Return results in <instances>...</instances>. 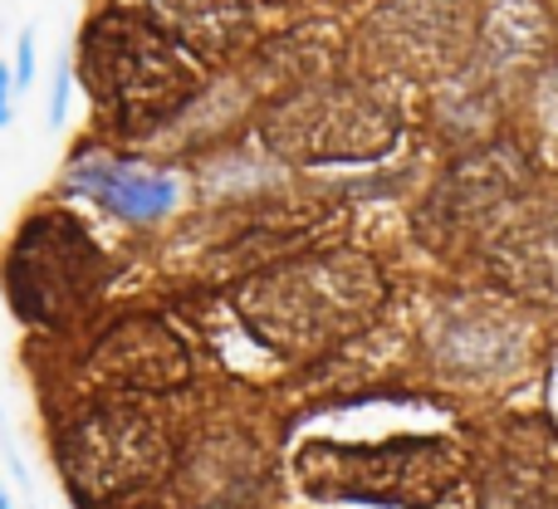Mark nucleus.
Listing matches in <instances>:
<instances>
[{
	"instance_id": "1",
	"label": "nucleus",
	"mask_w": 558,
	"mask_h": 509,
	"mask_svg": "<svg viewBox=\"0 0 558 509\" xmlns=\"http://www.w3.org/2000/svg\"><path fill=\"white\" fill-rule=\"evenodd\" d=\"M387 304V275L363 251H308L255 269L235 289V314L275 357H324L357 338Z\"/></svg>"
},
{
	"instance_id": "2",
	"label": "nucleus",
	"mask_w": 558,
	"mask_h": 509,
	"mask_svg": "<svg viewBox=\"0 0 558 509\" xmlns=\"http://www.w3.org/2000/svg\"><path fill=\"white\" fill-rule=\"evenodd\" d=\"M78 84L118 128H162L192 104L202 69L186 45L128 5H104L78 35Z\"/></svg>"
},
{
	"instance_id": "3",
	"label": "nucleus",
	"mask_w": 558,
	"mask_h": 509,
	"mask_svg": "<svg viewBox=\"0 0 558 509\" xmlns=\"http://www.w3.org/2000/svg\"><path fill=\"white\" fill-rule=\"evenodd\" d=\"M64 490L84 505H128L153 495L177 471L182 441L143 397H98L64 422L54 441Z\"/></svg>"
},
{
	"instance_id": "4",
	"label": "nucleus",
	"mask_w": 558,
	"mask_h": 509,
	"mask_svg": "<svg viewBox=\"0 0 558 509\" xmlns=\"http://www.w3.org/2000/svg\"><path fill=\"white\" fill-rule=\"evenodd\" d=\"M397 143L402 113L367 84H299L260 113V147L294 167H367Z\"/></svg>"
},
{
	"instance_id": "5",
	"label": "nucleus",
	"mask_w": 558,
	"mask_h": 509,
	"mask_svg": "<svg viewBox=\"0 0 558 509\" xmlns=\"http://www.w3.org/2000/svg\"><path fill=\"white\" fill-rule=\"evenodd\" d=\"M465 456L441 436H387L367 446L308 441L294 475L308 500L338 505H436L456 485Z\"/></svg>"
},
{
	"instance_id": "6",
	"label": "nucleus",
	"mask_w": 558,
	"mask_h": 509,
	"mask_svg": "<svg viewBox=\"0 0 558 509\" xmlns=\"http://www.w3.org/2000/svg\"><path fill=\"white\" fill-rule=\"evenodd\" d=\"M0 279H5L10 308L25 324L64 328L98 299L108 279V259L74 216L39 211L15 231Z\"/></svg>"
},
{
	"instance_id": "7",
	"label": "nucleus",
	"mask_w": 558,
	"mask_h": 509,
	"mask_svg": "<svg viewBox=\"0 0 558 509\" xmlns=\"http://www.w3.org/2000/svg\"><path fill=\"white\" fill-rule=\"evenodd\" d=\"M471 0H377L357 25V45L377 74L441 78L475 45Z\"/></svg>"
},
{
	"instance_id": "8",
	"label": "nucleus",
	"mask_w": 558,
	"mask_h": 509,
	"mask_svg": "<svg viewBox=\"0 0 558 509\" xmlns=\"http://www.w3.org/2000/svg\"><path fill=\"white\" fill-rule=\"evenodd\" d=\"M524 192H530V167L514 147H485L456 162L451 172L436 182L432 202L422 211V226L441 241L471 231H500L514 211H520Z\"/></svg>"
},
{
	"instance_id": "9",
	"label": "nucleus",
	"mask_w": 558,
	"mask_h": 509,
	"mask_svg": "<svg viewBox=\"0 0 558 509\" xmlns=\"http://www.w3.org/2000/svg\"><path fill=\"white\" fill-rule=\"evenodd\" d=\"M426 357L456 383H495L524 357V328L485 299H451L426 318Z\"/></svg>"
},
{
	"instance_id": "10",
	"label": "nucleus",
	"mask_w": 558,
	"mask_h": 509,
	"mask_svg": "<svg viewBox=\"0 0 558 509\" xmlns=\"http://www.w3.org/2000/svg\"><path fill=\"white\" fill-rule=\"evenodd\" d=\"M88 377L108 397H157L192 377V348L167 318L133 314L88 348Z\"/></svg>"
},
{
	"instance_id": "11",
	"label": "nucleus",
	"mask_w": 558,
	"mask_h": 509,
	"mask_svg": "<svg viewBox=\"0 0 558 509\" xmlns=\"http://www.w3.org/2000/svg\"><path fill=\"white\" fill-rule=\"evenodd\" d=\"M64 186L123 226H162L182 206V177L177 172L113 153H78L64 172Z\"/></svg>"
},
{
	"instance_id": "12",
	"label": "nucleus",
	"mask_w": 558,
	"mask_h": 509,
	"mask_svg": "<svg viewBox=\"0 0 558 509\" xmlns=\"http://www.w3.org/2000/svg\"><path fill=\"white\" fill-rule=\"evenodd\" d=\"M177 495L182 509H255L265 490L260 451L241 432L196 436L177 456Z\"/></svg>"
},
{
	"instance_id": "13",
	"label": "nucleus",
	"mask_w": 558,
	"mask_h": 509,
	"mask_svg": "<svg viewBox=\"0 0 558 509\" xmlns=\"http://www.w3.org/2000/svg\"><path fill=\"white\" fill-rule=\"evenodd\" d=\"M490 265L510 289L558 304V211H520L490 235Z\"/></svg>"
},
{
	"instance_id": "14",
	"label": "nucleus",
	"mask_w": 558,
	"mask_h": 509,
	"mask_svg": "<svg viewBox=\"0 0 558 509\" xmlns=\"http://www.w3.org/2000/svg\"><path fill=\"white\" fill-rule=\"evenodd\" d=\"M123 5L137 10L143 20H153L162 35H172L177 45H186L202 59L235 49L251 35L255 20L251 0H123Z\"/></svg>"
},
{
	"instance_id": "15",
	"label": "nucleus",
	"mask_w": 558,
	"mask_h": 509,
	"mask_svg": "<svg viewBox=\"0 0 558 509\" xmlns=\"http://www.w3.org/2000/svg\"><path fill=\"white\" fill-rule=\"evenodd\" d=\"M74 84H78V69L74 59H59L54 64V84H49V128H64L69 118V98H74Z\"/></svg>"
},
{
	"instance_id": "16",
	"label": "nucleus",
	"mask_w": 558,
	"mask_h": 509,
	"mask_svg": "<svg viewBox=\"0 0 558 509\" xmlns=\"http://www.w3.org/2000/svg\"><path fill=\"white\" fill-rule=\"evenodd\" d=\"M10 69H15V88H20V94H29V88H35V25L20 29V39H15V59H10Z\"/></svg>"
},
{
	"instance_id": "17",
	"label": "nucleus",
	"mask_w": 558,
	"mask_h": 509,
	"mask_svg": "<svg viewBox=\"0 0 558 509\" xmlns=\"http://www.w3.org/2000/svg\"><path fill=\"white\" fill-rule=\"evenodd\" d=\"M534 108H539V123L558 137V64L539 78V94H534Z\"/></svg>"
},
{
	"instance_id": "18",
	"label": "nucleus",
	"mask_w": 558,
	"mask_h": 509,
	"mask_svg": "<svg viewBox=\"0 0 558 509\" xmlns=\"http://www.w3.org/2000/svg\"><path fill=\"white\" fill-rule=\"evenodd\" d=\"M15 69H10V59H0V128H10V118H15Z\"/></svg>"
},
{
	"instance_id": "19",
	"label": "nucleus",
	"mask_w": 558,
	"mask_h": 509,
	"mask_svg": "<svg viewBox=\"0 0 558 509\" xmlns=\"http://www.w3.org/2000/svg\"><path fill=\"white\" fill-rule=\"evenodd\" d=\"M0 509H15V500H10V490L0 485Z\"/></svg>"
},
{
	"instance_id": "20",
	"label": "nucleus",
	"mask_w": 558,
	"mask_h": 509,
	"mask_svg": "<svg viewBox=\"0 0 558 509\" xmlns=\"http://www.w3.org/2000/svg\"><path fill=\"white\" fill-rule=\"evenodd\" d=\"M0 422H5V412H0Z\"/></svg>"
}]
</instances>
